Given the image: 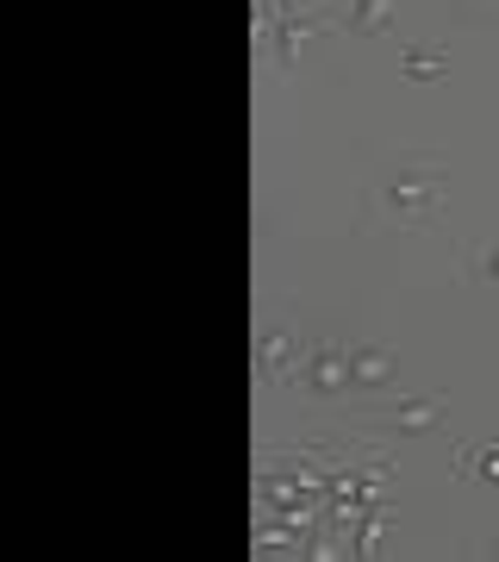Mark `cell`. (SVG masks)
Wrapping results in <instances>:
<instances>
[{
	"label": "cell",
	"instance_id": "obj_3",
	"mask_svg": "<svg viewBox=\"0 0 499 562\" xmlns=\"http://www.w3.org/2000/svg\"><path fill=\"white\" fill-rule=\"evenodd\" d=\"M394 382H399V362L387 344H350V387H356L362 401L387 394Z\"/></svg>",
	"mask_w": 499,
	"mask_h": 562
},
{
	"label": "cell",
	"instance_id": "obj_4",
	"mask_svg": "<svg viewBox=\"0 0 499 562\" xmlns=\"http://www.w3.org/2000/svg\"><path fill=\"white\" fill-rule=\"evenodd\" d=\"M299 369V331L294 325H262L257 338V382H294Z\"/></svg>",
	"mask_w": 499,
	"mask_h": 562
},
{
	"label": "cell",
	"instance_id": "obj_1",
	"mask_svg": "<svg viewBox=\"0 0 499 562\" xmlns=\"http://www.w3.org/2000/svg\"><path fill=\"white\" fill-rule=\"evenodd\" d=\"M294 387L306 394V401H350L356 387H350V344L338 338H313L306 350H299V369H294Z\"/></svg>",
	"mask_w": 499,
	"mask_h": 562
},
{
	"label": "cell",
	"instance_id": "obj_9",
	"mask_svg": "<svg viewBox=\"0 0 499 562\" xmlns=\"http://www.w3.org/2000/svg\"><path fill=\"white\" fill-rule=\"evenodd\" d=\"M475 276L480 281H499V244H487V250L475 257Z\"/></svg>",
	"mask_w": 499,
	"mask_h": 562
},
{
	"label": "cell",
	"instance_id": "obj_2",
	"mask_svg": "<svg viewBox=\"0 0 499 562\" xmlns=\"http://www.w3.org/2000/svg\"><path fill=\"white\" fill-rule=\"evenodd\" d=\"M438 201H443V176H438V169H399V176L381 181V206H387L399 225L431 220Z\"/></svg>",
	"mask_w": 499,
	"mask_h": 562
},
{
	"label": "cell",
	"instance_id": "obj_5",
	"mask_svg": "<svg viewBox=\"0 0 499 562\" xmlns=\"http://www.w3.org/2000/svg\"><path fill=\"white\" fill-rule=\"evenodd\" d=\"M443 394H424V401H394V406H381V431H406V438H431L443 425Z\"/></svg>",
	"mask_w": 499,
	"mask_h": 562
},
{
	"label": "cell",
	"instance_id": "obj_7",
	"mask_svg": "<svg viewBox=\"0 0 499 562\" xmlns=\"http://www.w3.org/2000/svg\"><path fill=\"white\" fill-rule=\"evenodd\" d=\"M399 69L412 81H438L443 69H450V50H443V44H406V50H399Z\"/></svg>",
	"mask_w": 499,
	"mask_h": 562
},
{
	"label": "cell",
	"instance_id": "obj_6",
	"mask_svg": "<svg viewBox=\"0 0 499 562\" xmlns=\"http://www.w3.org/2000/svg\"><path fill=\"white\" fill-rule=\"evenodd\" d=\"M338 25L350 38H387L394 32V0H350Z\"/></svg>",
	"mask_w": 499,
	"mask_h": 562
},
{
	"label": "cell",
	"instance_id": "obj_8",
	"mask_svg": "<svg viewBox=\"0 0 499 562\" xmlns=\"http://www.w3.org/2000/svg\"><path fill=\"white\" fill-rule=\"evenodd\" d=\"M456 462L468 469V475H480L487 487H499V443H462Z\"/></svg>",
	"mask_w": 499,
	"mask_h": 562
}]
</instances>
